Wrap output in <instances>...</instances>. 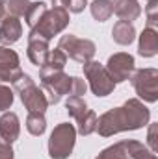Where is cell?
<instances>
[{
	"mask_svg": "<svg viewBox=\"0 0 158 159\" xmlns=\"http://www.w3.org/2000/svg\"><path fill=\"white\" fill-rule=\"evenodd\" d=\"M151 111L143 106L140 98H130L123 106L114 107L97 119V129L101 137H112L121 131L140 129L149 124Z\"/></svg>",
	"mask_w": 158,
	"mask_h": 159,
	"instance_id": "1",
	"label": "cell"
},
{
	"mask_svg": "<svg viewBox=\"0 0 158 159\" xmlns=\"http://www.w3.org/2000/svg\"><path fill=\"white\" fill-rule=\"evenodd\" d=\"M39 78L48 104H58L65 94L67 96L69 94L71 96H82L87 91V85L84 80L77 78V76H69L63 70L39 74Z\"/></svg>",
	"mask_w": 158,
	"mask_h": 159,
	"instance_id": "2",
	"label": "cell"
},
{
	"mask_svg": "<svg viewBox=\"0 0 158 159\" xmlns=\"http://www.w3.org/2000/svg\"><path fill=\"white\" fill-rule=\"evenodd\" d=\"M71 22V17H69V11L63 9V7H50L43 13V17L39 19V22L30 30V35L32 37H41L45 41H50L54 35H58L60 32H63Z\"/></svg>",
	"mask_w": 158,
	"mask_h": 159,
	"instance_id": "3",
	"label": "cell"
},
{
	"mask_svg": "<svg viewBox=\"0 0 158 159\" xmlns=\"http://www.w3.org/2000/svg\"><path fill=\"white\" fill-rule=\"evenodd\" d=\"M13 89L17 91V94L21 96V102L24 104V107L28 109V113H39L45 115L47 107H48V100L45 96V93L34 83V80L28 74H21L19 78L13 81Z\"/></svg>",
	"mask_w": 158,
	"mask_h": 159,
	"instance_id": "4",
	"label": "cell"
},
{
	"mask_svg": "<svg viewBox=\"0 0 158 159\" xmlns=\"http://www.w3.org/2000/svg\"><path fill=\"white\" fill-rule=\"evenodd\" d=\"M77 143V128L69 122L58 124L48 137V156L52 159H67Z\"/></svg>",
	"mask_w": 158,
	"mask_h": 159,
	"instance_id": "5",
	"label": "cell"
},
{
	"mask_svg": "<svg viewBox=\"0 0 158 159\" xmlns=\"http://www.w3.org/2000/svg\"><path fill=\"white\" fill-rule=\"evenodd\" d=\"M82 65H84V76H86L95 96H108V94L114 93L116 83L110 78V74H108V70L104 69L102 63L91 59V61H86Z\"/></svg>",
	"mask_w": 158,
	"mask_h": 159,
	"instance_id": "6",
	"label": "cell"
},
{
	"mask_svg": "<svg viewBox=\"0 0 158 159\" xmlns=\"http://www.w3.org/2000/svg\"><path fill=\"white\" fill-rule=\"evenodd\" d=\"M132 87L136 94L149 104H155L158 100V70L156 69H140L134 70L132 76Z\"/></svg>",
	"mask_w": 158,
	"mask_h": 159,
	"instance_id": "7",
	"label": "cell"
},
{
	"mask_svg": "<svg viewBox=\"0 0 158 159\" xmlns=\"http://www.w3.org/2000/svg\"><path fill=\"white\" fill-rule=\"evenodd\" d=\"M58 48L65 52L67 57L78 61V63H86V61H91L95 52H97V46L95 43L89 39H80L73 34H67V35H62L60 43H58Z\"/></svg>",
	"mask_w": 158,
	"mask_h": 159,
	"instance_id": "8",
	"label": "cell"
},
{
	"mask_svg": "<svg viewBox=\"0 0 158 159\" xmlns=\"http://www.w3.org/2000/svg\"><path fill=\"white\" fill-rule=\"evenodd\" d=\"M134 65H136L134 63V56H130L126 52H117V54L108 57L104 69L108 70V74H110V78L114 80V83H121V81L130 80L132 72L136 70Z\"/></svg>",
	"mask_w": 158,
	"mask_h": 159,
	"instance_id": "9",
	"label": "cell"
},
{
	"mask_svg": "<svg viewBox=\"0 0 158 159\" xmlns=\"http://www.w3.org/2000/svg\"><path fill=\"white\" fill-rule=\"evenodd\" d=\"M22 74L21 61L15 50H9L7 46H0V81L13 83Z\"/></svg>",
	"mask_w": 158,
	"mask_h": 159,
	"instance_id": "10",
	"label": "cell"
},
{
	"mask_svg": "<svg viewBox=\"0 0 158 159\" xmlns=\"http://www.w3.org/2000/svg\"><path fill=\"white\" fill-rule=\"evenodd\" d=\"M143 148H145V146H143L141 143L132 141V139H130V141H119L116 144L104 148L95 159H134L136 154H138L140 150H143Z\"/></svg>",
	"mask_w": 158,
	"mask_h": 159,
	"instance_id": "11",
	"label": "cell"
},
{
	"mask_svg": "<svg viewBox=\"0 0 158 159\" xmlns=\"http://www.w3.org/2000/svg\"><path fill=\"white\" fill-rule=\"evenodd\" d=\"M22 35V24L19 20V17L13 15H4L0 20V44L2 46H9L15 44Z\"/></svg>",
	"mask_w": 158,
	"mask_h": 159,
	"instance_id": "12",
	"label": "cell"
},
{
	"mask_svg": "<svg viewBox=\"0 0 158 159\" xmlns=\"http://www.w3.org/2000/svg\"><path fill=\"white\" fill-rule=\"evenodd\" d=\"M21 135V122L19 117L13 111H4V115L0 117V137L6 143H15Z\"/></svg>",
	"mask_w": 158,
	"mask_h": 159,
	"instance_id": "13",
	"label": "cell"
},
{
	"mask_svg": "<svg viewBox=\"0 0 158 159\" xmlns=\"http://www.w3.org/2000/svg\"><path fill=\"white\" fill-rule=\"evenodd\" d=\"M48 52H50V48H48V41L41 39V37H32V35H28V50H26V54H28V59L36 65V67H43L45 65V61H47V57H48Z\"/></svg>",
	"mask_w": 158,
	"mask_h": 159,
	"instance_id": "14",
	"label": "cell"
},
{
	"mask_svg": "<svg viewBox=\"0 0 158 159\" xmlns=\"http://www.w3.org/2000/svg\"><path fill=\"white\" fill-rule=\"evenodd\" d=\"M114 13L117 15L121 20L132 22L141 15V6L138 0H112Z\"/></svg>",
	"mask_w": 158,
	"mask_h": 159,
	"instance_id": "15",
	"label": "cell"
},
{
	"mask_svg": "<svg viewBox=\"0 0 158 159\" xmlns=\"http://www.w3.org/2000/svg\"><path fill=\"white\" fill-rule=\"evenodd\" d=\"M138 54L141 57H153L158 54V32L155 28H143L138 43Z\"/></svg>",
	"mask_w": 158,
	"mask_h": 159,
	"instance_id": "16",
	"label": "cell"
},
{
	"mask_svg": "<svg viewBox=\"0 0 158 159\" xmlns=\"http://www.w3.org/2000/svg\"><path fill=\"white\" fill-rule=\"evenodd\" d=\"M112 37L114 41L121 44V46H126L130 44L132 41L136 39V28L132 22H126V20H117L112 28Z\"/></svg>",
	"mask_w": 158,
	"mask_h": 159,
	"instance_id": "17",
	"label": "cell"
},
{
	"mask_svg": "<svg viewBox=\"0 0 158 159\" xmlns=\"http://www.w3.org/2000/svg\"><path fill=\"white\" fill-rule=\"evenodd\" d=\"M65 63H67V56H65V52H63V50H60V48H54V50H50V52H48V57H47L45 65L39 69V74L63 70Z\"/></svg>",
	"mask_w": 158,
	"mask_h": 159,
	"instance_id": "18",
	"label": "cell"
},
{
	"mask_svg": "<svg viewBox=\"0 0 158 159\" xmlns=\"http://www.w3.org/2000/svg\"><path fill=\"white\" fill-rule=\"evenodd\" d=\"M89 9H91L93 19L99 20V22H104V20H108L114 15L112 0H93L91 6H89Z\"/></svg>",
	"mask_w": 158,
	"mask_h": 159,
	"instance_id": "19",
	"label": "cell"
},
{
	"mask_svg": "<svg viewBox=\"0 0 158 159\" xmlns=\"http://www.w3.org/2000/svg\"><path fill=\"white\" fill-rule=\"evenodd\" d=\"M97 115H95V111L93 109H87L78 120H77V124H78V131L80 135H91L95 129H97Z\"/></svg>",
	"mask_w": 158,
	"mask_h": 159,
	"instance_id": "20",
	"label": "cell"
},
{
	"mask_svg": "<svg viewBox=\"0 0 158 159\" xmlns=\"http://www.w3.org/2000/svg\"><path fill=\"white\" fill-rule=\"evenodd\" d=\"M65 109H67V113L73 117L75 120H78L86 111H87V104H86V100L82 98V96H69L67 100H65Z\"/></svg>",
	"mask_w": 158,
	"mask_h": 159,
	"instance_id": "21",
	"label": "cell"
},
{
	"mask_svg": "<svg viewBox=\"0 0 158 159\" xmlns=\"http://www.w3.org/2000/svg\"><path fill=\"white\" fill-rule=\"evenodd\" d=\"M48 7H47V4L39 0V2H32L30 4V7H28V11H26V15H24V20H26V24L30 26V30L39 22V19L43 17V13L47 11Z\"/></svg>",
	"mask_w": 158,
	"mask_h": 159,
	"instance_id": "22",
	"label": "cell"
},
{
	"mask_svg": "<svg viewBox=\"0 0 158 159\" xmlns=\"http://www.w3.org/2000/svg\"><path fill=\"white\" fill-rule=\"evenodd\" d=\"M26 129H28L32 135H36V137L43 135L45 129H47L45 115H39V113H28V117H26Z\"/></svg>",
	"mask_w": 158,
	"mask_h": 159,
	"instance_id": "23",
	"label": "cell"
},
{
	"mask_svg": "<svg viewBox=\"0 0 158 159\" xmlns=\"http://www.w3.org/2000/svg\"><path fill=\"white\" fill-rule=\"evenodd\" d=\"M30 4H32L30 0H4V7L7 15H13V17H24Z\"/></svg>",
	"mask_w": 158,
	"mask_h": 159,
	"instance_id": "24",
	"label": "cell"
},
{
	"mask_svg": "<svg viewBox=\"0 0 158 159\" xmlns=\"http://www.w3.org/2000/svg\"><path fill=\"white\" fill-rule=\"evenodd\" d=\"M52 4L67 9L69 13H82L87 6V0H52Z\"/></svg>",
	"mask_w": 158,
	"mask_h": 159,
	"instance_id": "25",
	"label": "cell"
},
{
	"mask_svg": "<svg viewBox=\"0 0 158 159\" xmlns=\"http://www.w3.org/2000/svg\"><path fill=\"white\" fill-rule=\"evenodd\" d=\"M145 15H147V28L158 26V0H149L145 6Z\"/></svg>",
	"mask_w": 158,
	"mask_h": 159,
	"instance_id": "26",
	"label": "cell"
},
{
	"mask_svg": "<svg viewBox=\"0 0 158 159\" xmlns=\"http://www.w3.org/2000/svg\"><path fill=\"white\" fill-rule=\"evenodd\" d=\"M13 91L6 85H0V111H7L11 106H13Z\"/></svg>",
	"mask_w": 158,
	"mask_h": 159,
	"instance_id": "27",
	"label": "cell"
},
{
	"mask_svg": "<svg viewBox=\"0 0 158 159\" xmlns=\"http://www.w3.org/2000/svg\"><path fill=\"white\" fill-rule=\"evenodd\" d=\"M156 129H158L156 124H151V126H149V133H147V144H149V148H151V152H153V154H156V150H158Z\"/></svg>",
	"mask_w": 158,
	"mask_h": 159,
	"instance_id": "28",
	"label": "cell"
},
{
	"mask_svg": "<svg viewBox=\"0 0 158 159\" xmlns=\"http://www.w3.org/2000/svg\"><path fill=\"white\" fill-rule=\"evenodd\" d=\"M0 159H13V148L0 137Z\"/></svg>",
	"mask_w": 158,
	"mask_h": 159,
	"instance_id": "29",
	"label": "cell"
},
{
	"mask_svg": "<svg viewBox=\"0 0 158 159\" xmlns=\"http://www.w3.org/2000/svg\"><path fill=\"white\" fill-rule=\"evenodd\" d=\"M134 159H156V154H153L151 150L143 148V150H140V152L136 154V157Z\"/></svg>",
	"mask_w": 158,
	"mask_h": 159,
	"instance_id": "30",
	"label": "cell"
},
{
	"mask_svg": "<svg viewBox=\"0 0 158 159\" xmlns=\"http://www.w3.org/2000/svg\"><path fill=\"white\" fill-rule=\"evenodd\" d=\"M6 15V7H4V0H0V20H2V17Z\"/></svg>",
	"mask_w": 158,
	"mask_h": 159,
	"instance_id": "31",
	"label": "cell"
},
{
	"mask_svg": "<svg viewBox=\"0 0 158 159\" xmlns=\"http://www.w3.org/2000/svg\"><path fill=\"white\" fill-rule=\"evenodd\" d=\"M147 2H149V0H147Z\"/></svg>",
	"mask_w": 158,
	"mask_h": 159,
	"instance_id": "32",
	"label": "cell"
}]
</instances>
